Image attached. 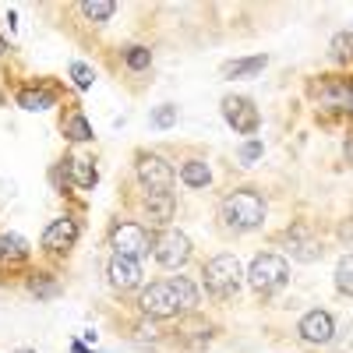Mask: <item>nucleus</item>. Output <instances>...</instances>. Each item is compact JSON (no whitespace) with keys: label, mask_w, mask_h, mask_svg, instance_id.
Masks as SVG:
<instances>
[{"label":"nucleus","mask_w":353,"mask_h":353,"mask_svg":"<svg viewBox=\"0 0 353 353\" xmlns=\"http://www.w3.org/2000/svg\"><path fill=\"white\" fill-rule=\"evenodd\" d=\"M248 279H251V286L258 293H276L290 279V265L279 254H254L251 269H248Z\"/></svg>","instance_id":"3"},{"label":"nucleus","mask_w":353,"mask_h":353,"mask_svg":"<svg viewBox=\"0 0 353 353\" xmlns=\"http://www.w3.org/2000/svg\"><path fill=\"white\" fill-rule=\"evenodd\" d=\"M265 64H269V57H244V61H230L223 64V78H248V74H258Z\"/></svg>","instance_id":"19"},{"label":"nucleus","mask_w":353,"mask_h":353,"mask_svg":"<svg viewBox=\"0 0 353 353\" xmlns=\"http://www.w3.org/2000/svg\"><path fill=\"white\" fill-rule=\"evenodd\" d=\"M350 96H353L350 81H325L318 88V103L325 110H350Z\"/></svg>","instance_id":"15"},{"label":"nucleus","mask_w":353,"mask_h":353,"mask_svg":"<svg viewBox=\"0 0 353 353\" xmlns=\"http://www.w3.org/2000/svg\"><path fill=\"white\" fill-rule=\"evenodd\" d=\"M8 53V39H0V57H4Z\"/></svg>","instance_id":"31"},{"label":"nucleus","mask_w":353,"mask_h":353,"mask_svg":"<svg viewBox=\"0 0 353 353\" xmlns=\"http://www.w3.org/2000/svg\"><path fill=\"white\" fill-rule=\"evenodd\" d=\"M18 353H36V350H18Z\"/></svg>","instance_id":"32"},{"label":"nucleus","mask_w":353,"mask_h":353,"mask_svg":"<svg viewBox=\"0 0 353 353\" xmlns=\"http://www.w3.org/2000/svg\"><path fill=\"white\" fill-rule=\"evenodd\" d=\"M241 159H244V166H251L254 159H261V141H248L244 149H241Z\"/></svg>","instance_id":"29"},{"label":"nucleus","mask_w":353,"mask_h":353,"mask_svg":"<svg viewBox=\"0 0 353 353\" xmlns=\"http://www.w3.org/2000/svg\"><path fill=\"white\" fill-rule=\"evenodd\" d=\"M152 254H156V261L163 265V269H181V265H188V258H191V241L181 230H163L156 237V244H152Z\"/></svg>","instance_id":"6"},{"label":"nucleus","mask_w":353,"mask_h":353,"mask_svg":"<svg viewBox=\"0 0 353 353\" xmlns=\"http://www.w3.org/2000/svg\"><path fill=\"white\" fill-rule=\"evenodd\" d=\"M28 293H36L39 301H50V297L61 293V283H57L53 276H46V272H36L32 279H28Z\"/></svg>","instance_id":"21"},{"label":"nucleus","mask_w":353,"mask_h":353,"mask_svg":"<svg viewBox=\"0 0 353 353\" xmlns=\"http://www.w3.org/2000/svg\"><path fill=\"white\" fill-rule=\"evenodd\" d=\"M336 290L353 297V254H343L339 265H336Z\"/></svg>","instance_id":"22"},{"label":"nucleus","mask_w":353,"mask_h":353,"mask_svg":"<svg viewBox=\"0 0 353 353\" xmlns=\"http://www.w3.org/2000/svg\"><path fill=\"white\" fill-rule=\"evenodd\" d=\"M297 332H301V339L311 343V346H325V343L336 339V321H332L329 311H307V314L301 318Z\"/></svg>","instance_id":"9"},{"label":"nucleus","mask_w":353,"mask_h":353,"mask_svg":"<svg viewBox=\"0 0 353 353\" xmlns=\"http://www.w3.org/2000/svg\"><path fill=\"white\" fill-rule=\"evenodd\" d=\"M134 170H138V181H141L145 194H163V191L173 188V166L156 152H141Z\"/></svg>","instance_id":"5"},{"label":"nucleus","mask_w":353,"mask_h":353,"mask_svg":"<svg viewBox=\"0 0 353 353\" xmlns=\"http://www.w3.org/2000/svg\"><path fill=\"white\" fill-rule=\"evenodd\" d=\"M219 216L233 233H248L258 230L265 223V198L254 188H241V191H230L219 205Z\"/></svg>","instance_id":"1"},{"label":"nucleus","mask_w":353,"mask_h":353,"mask_svg":"<svg viewBox=\"0 0 353 353\" xmlns=\"http://www.w3.org/2000/svg\"><path fill=\"white\" fill-rule=\"evenodd\" d=\"M18 103L25 110H50L53 106V92H46V88H21Z\"/></svg>","instance_id":"20"},{"label":"nucleus","mask_w":353,"mask_h":353,"mask_svg":"<svg viewBox=\"0 0 353 353\" xmlns=\"http://www.w3.org/2000/svg\"><path fill=\"white\" fill-rule=\"evenodd\" d=\"M241 261L233 258V254H216L205 261V269H201V283L205 290H209V297L216 301H230L233 293L241 290Z\"/></svg>","instance_id":"2"},{"label":"nucleus","mask_w":353,"mask_h":353,"mask_svg":"<svg viewBox=\"0 0 353 353\" xmlns=\"http://www.w3.org/2000/svg\"><path fill=\"white\" fill-rule=\"evenodd\" d=\"M350 113H353V96H350Z\"/></svg>","instance_id":"33"},{"label":"nucleus","mask_w":353,"mask_h":353,"mask_svg":"<svg viewBox=\"0 0 353 353\" xmlns=\"http://www.w3.org/2000/svg\"><path fill=\"white\" fill-rule=\"evenodd\" d=\"M74 241H78V223H74L71 216L53 219V223L43 230V248H46L50 254H64V251H71Z\"/></svg>","instance_id":"11"},{"label":"nucleus","mask_w":353,"mask_h":353,"mask_svg":"<svg viewBox=\"0 0 353 353\" xmlns=\"http://www.w3.org/2000/svg\"><path fill=\"white\" fill-rule=\"evenodd\" d=\"M64 181L74 184L78 191H92L96 181H99L96 163H92V159H85V156H71V159H64Z\"/></svg>","instance_id":"13"},{"label":"nucleus","mask_w":353,"mask_h":353,"mask_svg":"<svg viewBox=\"0 0 353 353\" xmlns=\"http://www.w3.org/2000/svg\"><path fill=\"white\" fill-rule=\"evenodd\" d=\"M346 159H353V131H350V138H346Z\"/></svg>","instance_id":"30"},{"label":"nucleus","mask_w":353,"mask_h":353,"mask_svg":"<svg viewBox=\"0 0 353 353\" xmlns=\"http://www.w3.org/2000/svg\"><path fill=\"white\" fill-rule=\"evenodd\" d=\"M152 233L145 230L141 223H117L113 230H110V248H113V254H121V258H141V254H149L152 251Z\"/></svg>","instance_id":"4"},{"label":"nucleus","mask_w":353,"mask_h":353,"mask_svg":"<svg viewBox=\"0 0 353 353\" xmlns=\"http://www.w3.org/2000/svg\"><path fill=\"white\" fill-rule=\"evenodd\" d=\"M173 124H176V106L163 103V106L152 113V128H156V131H166V128H173Z\"/></svg>","instance_id":"27"},{"label":"nucleus","mask_w":353,"mask_h":353,"mask_svg":"<svg viewBox=\"0 0 353 353\" xmlns=\"http://www.w3.org/2000/svg\"><path fill=\"white\" fill-rule=\"evenodd\" d=\"M170 293H173V301L181 311H194L198 307V286L188 279V276H170Z\"/></svg>","instance_id":"16"},{"label":"nucleus","mask_w":353,"mask_h":353,"mask_svg":"<svg viewBox=\"0 0 353 353\" xmlns=\"http://www.w3.org/2000/svg\"><path fill=\"white\" fill-rule=\"evenodd\" d=\"M124 64L131 68V71H145L152 64V50L149 46H128L124 50Z\"/></svg>","instance_id":"24"},{"label":"nucleus","mask_w":353,"mask_h":353,"mask_svg":"<svg viewBox=\"0 0 353 353\" xmlns=\"http://www.w3.org/2000/svg\"><path fill=\"white\" fill-rule=\"evenodd\" d=\"M286 251H290V258H297V261H318L321 258V241L307 226L297 223L293 230H286Z\"/></svg>","instance_id":"12"},{"label":"nucleus","mask_w":353,"mask_h":353,"mask_svg":"<svg viewBox=\"0 0 353 353\" xmlns=\"http://www.w3.org/2000/svg\"><path fill=\"white\" fill-rule=\"evenodd\" d=\"M71 78H74V85H78V88H92V68L81 64V61H74V64H71Z\"/></svg>","instance_id":"28"},{"label":"nucleus","mask_w":353,"mask_h":353,"mask_svg":"<svg viewBox=\"0 0 353 353\" xmlns=\"http://www.w3.org/2000/svg\"><path fill=\"white\" fill-rule=\"evenodd\" d=\"M106 279L117 293H128V290H138L141 286V265L134 258H121L113 254L110 265H106Z\"/></svg>","instance_id":"10"},{"label":"nucleus","mask_w":353,"mask_h":353,"mask_svg":"<svg viewBox=\"0 0 353 353\" xmlns=\"http://www.w3.org/2000/svg\"><path fill=\"white\" fill-rule=\"evenodd\" d=\"M223 117H226V124L237 134H254L258 124H261V113H258V106L248 96H226L223 99Z\"/></svg>","instance_id":"7"},{"label":"nucleus","mask_w":353,"mask_h":353,"mask_svg":"<svg viewBox=\"0 0 353 353\" xmlns=\"http://www.w3.org/2000/svg\"><path fill=\"white\" fill-rule=\"evenodd\" d=\"M332 57L336 61H353V32H339L332 39Z\"/></svg>","instance_id":"26"},{"label":"nucleus","mask_w":353,"mask_h":353,"mask_svg":"<svg viewBox=\"0 0 353 353\" xmlns=\"http://www.w3.org/2000/svg\"><path fill=\"white\" fill-rule=\"evenodd\" d=\"M138 307H141V314H149V318H173V314H181V307H176L173 293H170V283H149L141 290V297H138Z\"/></svg>","instance_id":"8"},{"label":"nucleus","mask_w":353,"mask_h":353,"mask_svg":"<svg viewBox=\"0 0 353 353\" xmlns=\"http://www.w3.org/2000/svg\"><path fill=\"white\" fill-rule=\"evenodd\" d=\"M181 181H184L188 188H209L212 170H209V163H205V159H188V163L181 166Z\"/></svg>","instance_id":"18"},{"label":"nucleus","mask_w":353,"mask_h":353,"mask_svg":"<svg viewBox=\"0 0 353 353\" xmlns=\"http://www.w3.org/2000/svg\"><path fill=\"white\" fill-rule=\"evenodd\" d=\"M64 134H68L71 141H92V124H88L81 113H71V121H68Z\"/></svg>","instance_id":"25"},{"label":"nucleus","mask_w":353,"mask_h":353,"mask_svg":"<svg viewBox=\"0 0 353 353\" xmlns=\"http://www.w3.org/2000/svg\"><path fill=\"white\" fill-rule=\"evenodd\" d=\"M176 212V198L170 191L163 194H145V219H149L152 226H166Z\"/></svg>","instance_id":"14"},{"label":"nucleus","mask_w":353,"mask_h":353,"mask_svg":"<svg viewBox=\"0 0 353 353\" xmlns=\"http://www.w3.org/2000/svg\"><path fill=\"white\" fill-rule=\"evenodd\" d=\"M28 258V241L18 233H0V265H14Z\"/></svg>","instance_id":"17"},{"label":"nucleus","mask_w":353,"mask_h":353,"mask_svg":"<svg viewBox=\"0 0 353 353\" xmlns=\"http://www.w3.org/2000/svg\"><path fill=\"white\" fill-rule=\"evenodd\" d=\"M113 11H117L113 0H88V4H81V14H85L88 21H110Z\"/></svg>","instance_id":"23"}]
</instances>
